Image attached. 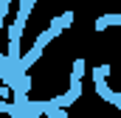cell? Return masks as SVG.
Wrapping results in <instances>:
<instances>
[{"instance_id":"2","label":"cell","mask_w":121,"mask_h":118,"mask_svg":"<svg viewBox=\"0 0 121 118\" xmlns=\"http://www.w3.org/2000/svg\"><path fill=\"white\" fill-rule=\"evenodd\" d=\"M82 76H85V59L73 62V73H70V93L79 98L82 96Z\"/></svg>"},{"instance_id":"1","label":"cell","mask_w":121,"mask_h":118,"mask_svg":"<svg viewBox=\"0 0 121 118\" xmlns=\"http://www.w3.org/2000/svg\"><path fill=\"white\" fill-rule=\"evenodd\" d=\"M107 76H110V65L104 62V65H99L96 70H93V84H96V93L104 98V101H110L113 107H121V96L118 93H113V90L107 87Z\"/></svg>"},{"instance_id":"4","label":"cell","mask_w":121,"mask_h":118,"mask_svg":"<svg viewBox=\"0 0 121 118\" xmlns=\"http://www.w3.org/2000/svg\"><path fill=\"white\" fill-rule=\"evenodd\" d=\"M121 23V14H104V17H99L96 20V31H104V28H110V25H118Z\"/></svg>"},{"instance_id":"3","label":"cell","mask_w":121,"mask_h":118,"mask_svg":"<svg viewBox=\"0 0 121 118\" xmlns=\"http://www.w3.org/2000/svg\"><path fill=\"white\" fill-rule=\"evenodd\" d=\"M34 6H37V0H20V11H17V23H28L31 11H34Z\"/></svg>"}]
</instances>
